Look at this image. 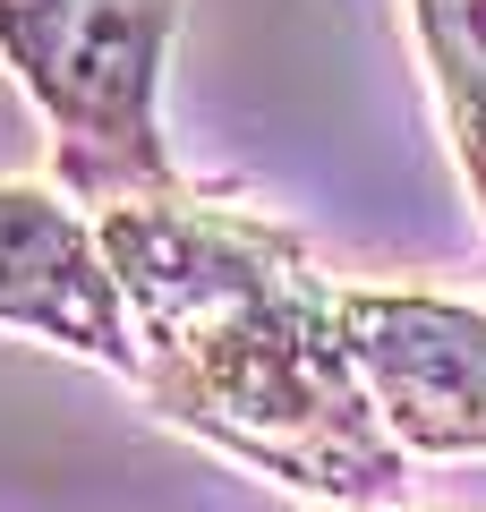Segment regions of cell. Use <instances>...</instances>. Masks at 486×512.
I'll return each instance as SVG.
<instances>
[{"label":"cell","instance_id":"6da1fadb","mask_svg":"<svg viewBox=\"0 0 486 512\" xmlns=\"http://www.w3.org/2000/svg\"><path fill=\"white\" fill-rule=\"evenodd\" d=\"M94 222L137 325V384L180 436L342 512L410 487V453L350 359L342 291L316 274L299 231L197 188Z\"/></svg>","mask_w":486,"mask_h":512},{"label":"cell","instance_id":"7a4b0ae2","mask_svg":"<svg viewBox=\"0 0 486 512\" xmlns=\"http://www.w3.org/2000/svg\"><path fill=\"white\" fill-rule=\"evenodd\" d=\"M171 35L180 0H0V69L52 137L60 197L86 214L180 188L162 137Z\"/></svg>","mask_w":486,"mask_h":512},{"label":"cell","instance_id":"3957f363","mask_svg":"<svg viewBox=\"0 0 486 512\" xmlns=\"http://www.w3.org/2000/svg\"><path fill=\"white\" fill-rule=\"evenodd\" d=\"M350 359H359L376 419L418 461L486 453V308L427 291H342Z\"/></svg>","mask_w":486,"mask_h":512},{"label":"cell","instance_id":"277c9868","mask_svg":"<svg viewBox=\"0 0 486 512\" xmlns=\"http://www.w3.org/2000/svg\"><path fill=\"white\" fill-rule=\"evenodd\" d=\"M0 325L111 376H137V325L111 274L103 222L60 188L0 180Z\"/></svg>","mask_w":486,"mask_h":512},{"label":"cell","instance_id":"5b68a950","mask_svg":"<svg viewBox=\"0 0 486 512\" xmlns=\"http://www.w3.org/2000/svg\"><path fill=\"white\" fill-rule=\"evenodd\" d=\"M410 26L469 188V214H478V265H486V0H410Z\"/></svg>","mask_w":486,"mask_h":512}]
</instances>
